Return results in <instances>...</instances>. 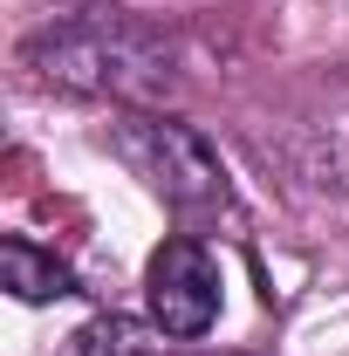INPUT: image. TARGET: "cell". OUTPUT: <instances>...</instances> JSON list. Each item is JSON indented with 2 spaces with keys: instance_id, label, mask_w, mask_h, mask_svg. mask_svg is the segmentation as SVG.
<instances>
[{
  "instance_id": "obj_1",
  "label": "cell",
  "mask_w": 349,
  "mask_h": 356,
  "mask_svg": "<svg viewBox=\"0 0 349 356\" xmlns=\"http://www.w3.org/2000/svg\"><path fill=\"white\" fill-rule=\"evenodd\" d=\"M21 62L62 96H96L117 110H158L178 89V42L165 28H144L124 7H76L48 21Z\"/></svg>"
},
{
  "instance_id": "obj_2",
  "label": "cell",
  "mask_w": 349,
  "mask_h": 356,
  "mask_svg": "<svg viewBox=\"0 0 349 356\" xmlns=\"http://www.w3.org/2000/svg\"><path fill=\"white\" fill-rule=\"evenodd\" d=\"M103 144L172 213H213V206H226V165H219V151L192 124L165 117V110H117Z\"/></svg>"
},
{
  "instance_id": "obj_3",
  "label": "cell",
  "mask_w": 349,
  "mask_h": 356,
  "mask_svg": "<svg viewBox=\"0 0 349 356\" xmlns=\"http://www.w3.org/2000/svg\"><path fill=\"white\" fill-rule=\"evenodd\" d=\"M219 261L206 240H192V233H178L165 240L151 267H144V309H151V329L158 336H172V343H199L206 329L219 322Z\"/></svg>"
},
{
  "instance_id": "obj_4",
  "label": "cell",
  "mask_w": 349,
  "mask_h": 356,
  "mask_svg": "<svg viewBox=\"0 0 349 356\" xmlns=\"http://www.w3.org/2000/svg\"><path fill=\"white\" fill-rule=\"evenodd\" d=\"M0 288H7L14 302H28V309L83 295L76 267L55 261V254H48V247H35V240H0Z\"/></svg>"
},
{
  "instance_id": "obj_5",
  "label": "cell",
  "mask_w": 349,
  "mask_h": 356,
  "mask_svg": "<svg viewBox=\"0 0 349 356\" xmlns=\"http://www.w3.org/2000/svg\"><path fill=\"white\" fill-rule=\"evenodd\" d=\"M62 356H151V336L137 329L131 315L103 309V315H89L83 329L62 343Z\"/></svg>"
}]
</instances>
